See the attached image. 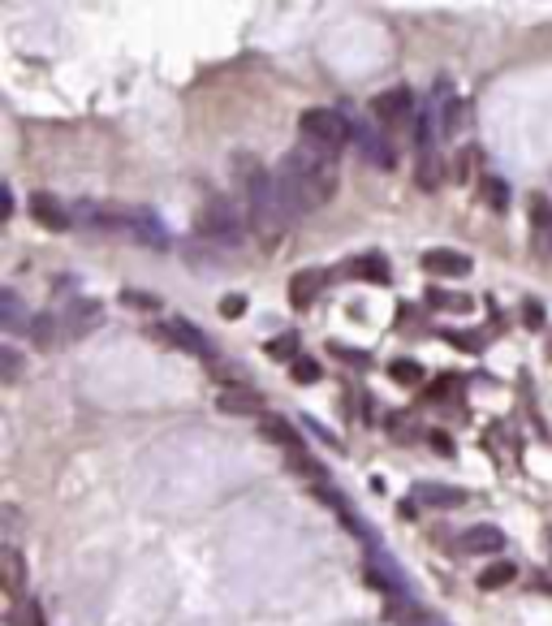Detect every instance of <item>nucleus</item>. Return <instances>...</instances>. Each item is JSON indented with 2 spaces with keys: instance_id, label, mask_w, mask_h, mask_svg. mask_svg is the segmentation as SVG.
<instances>
[{
  "instance_id": "1",
  "label": "nucleus",
  "mask_w": 552,
  "mask_h": 626,
  "mask_svg": "<svg viewBox=\"0 0 552 626\" xmlns=\"http://www.w3.org/2000/svg\"><path fill=\"white\" fill-rule=\"evenodd\" d=\"M336 156L333 151H319V147L302 143L293 147L285 160L276 165V186H281V194L289 199V208L302 217V212H311V208H319V203H328L336 194Z\"/></svg>"
},
{
  "instance_id": "2",
  "label": "nucleus",
  "mask_w": 552,
  "mask_h": 626,
  "mask_svg": "<svg viewBox=\"0 0 552 626\" xmlns=\"http://www.w3.org/2000/svg\"><path fill=\"white\" fill-rule=\"evenodd\" d=\"M246 220H251V229L259 234L264 246H276V242L285 238V229L293 225V208H289V199L281 194L276 186V177L264 169H255V165H246Z\"/></svg>"
},
{
  "instance_id": "3",
  "label": "nucleus",
  "mask_w": 552,
  "mask_h": 626,
  "mask_svg": "<svg viewBox=\"0 0 552 626\" xmlns=\"http://www.w3.org/2000/svg\"><path fill=\"white\" fill-rule=\"evenodd\" d=\"M298 130H302V143L319 147V151H333V156L350 139V121L341 117L336 108H307L298 117Z\"/></svg>"
},
{
  "instance_id": "4",
  "label": "nucleus",
  "mask_w": 552,
  "mask_h": 626,
  "mask_svg": "<svg viewBox=\"0 0 552 626\" xmlns=\"http://www.w3.org/2000/svg\"><path fill=\"white\" fill-rule=\"evenodd\" d=\"M194 229H199V238L208 242H238L242 238V212L229 203V199H212L203 212H199V220H194Z\"/></svg>"
},
{
  "instance_id": "5",
  "label": "nucleus",
  "mask_w": 552,
  "mask_h": 626,
  "mask_svg": "<svg viewBox=\"0 0 552 626\" xmlns=\"http://www.w3.org/2000/svg\"><path fill=\"white\" fill-rule=\"evenodd\" d=\"M26 212H30V217H35V220H39L44 229H52V234H65V229H70V225H73V212H70V208H65V203H61V199H56V194H48V191L30 194V203H26Z\"/></svg>"
},
{
  "instance_id": "6",
  "label": "nucleus",
  "mask_w": 552,
  "mask_h": 626,
  "mask_svg": "<svg viewBox=\"0 0 552 626\" xmlns=\"http://www.w3.org/2000/svg\"><path fill=\"white\" fill-rule=\"evenodd\" d=\"M99 324H104V303H96V298H73L65 307V315H61V329L70 338H87Z\"/></svg>"
},
{
  "instance_id": "7",
  "label": "nucleus",
  "mask_w": 552,
  "mask_h": 626,
  "mask_svg": "<svg viewBox=\"0 0 552 626\" xmlns=\"http://www.w3.org/2000/svg\"><path fill=\"white\" fill-rule=\"evenodd\" d=\"M527 208H531V246H535L539 260H548L552 255V203L544 194H531Z\"/></svg>"
},
{
  "instance_id": "8",
  "label": "nucleus",
  "mask_w": 552,
  "mask_h": 626,
  "mask_svg": "<svg viewBox=\"0 0 552 626\" xmlns=\"http://www.w3.org/2000/svg\"><path fill=\"white\" fill-rule=\"evenodd\" d=\"M410 108H414L410 87H388V91H380V96L371 99V113H376V121H385V125H393V121H406Z\"/></svg>"
},
{
  "instance_id": "9",
  "label": "nucleus",
  "mask_w": 552,
  "mask_h": 626,
  "mask_svg": "<svg viewBox=\"0 0 552 626\" xmlns=\"http://www.w3.org/2000/svg\"><path fill=\"white\" fill-rule=\"evenodd\" d=\"M414 182L423 191H440L445 186V160L432 143H419V156H414Z\"/></svg>"
},
{
  "instance_id": "10",
  "label": "nucleus",
  "mask_w": 552,
  "mask_h": 626,
  "mask_svg": "<svg viewBox=\"0 0 552 626\" xmlns=\"http://www.w3.org/2000/svg\"><path fill=\"white\" fill-rule=\"evenodd\" d=\"M319 289H324V272L302 268V272H293V277H289V303H293L298 312H307L315 298H319Z\"/></svg>"
},
{
  "instance_id": "11",
  "label": "nucleus",
  "mask_w": 552,
  "mask_h": 626,
  "mask_svg": "<svg viewBox=\"0 0 552 626\" xmlns=\"http://www.w3.org/2000/svg\"><path fill=\"white\" fill-rule=\"evenodd\" d=\"M165 338L173 341V346H182V350H191V355H212V346H208V338L194 329L191 320H165Z\"/></svg>"
},
{
  "instance_id": "12",
  "label": "nucleus",
  "mask_w": 552,
  "mask_h": 626,
  "mask_svg": "<svg viewBox=\"0 0 552 626\" xmlns=\"http://www.w3.org/2000/svg\"><path fill=\"white\" fill-rule=\"evenodd\" d=\"M125 234L130 238L147 242V246H165V229H160V220H156V212H147V208H139V212H125Z\"/></svg>"
},
{
  "instance_id": "13",
  "label": "nucleus",
  "mask_w": 552,
  "mask_h": 626,
  "mask_svg": "<svg viewBox=\"0 0 552 626\" xmlns=\"http://www.w3.org/2000/svg\"><path fill=\"white\" fill-rule=\"evenodd\" d=\"M423 268L432 277H471V255H462V251H428Z\"/></svg>"
},
{
  "instance_id": "14",
  "label": "nucleus",
  "mask_w": 552,
  "mask_h": 626,
  "mask_svg": "<svg viewBox=\"0 0 552 626\" xmlns=\"http://www.w3.org/2000/svg\"><path fill=\"white\" fill-rule=\"evenodd\" d=\"M457 549H462V553H501V549H505V531H497V527H471V531H462Z\"/></svg>"
},
{
  "instance_id": "15",
  "label": "nucleus",
  "mask_w": 552,
  "mask_h": 626,
  "mask_svg": "<svg viewBox=\"0 0 552 626\" xmlns=\"http://www.w3.org/2000/svg\"><path fill=\"white\" fill-rule=\"evenodd\" d=\"M0 570H4V592H9V601H18V596H22V557H18L13 545L0 549Z\"/></svg>"
},
{
  "instance_id": "16",
  "label": "nucleus",
  "mask_w": 552,
  "mask_h": 626,
  "mask_svg": "<svg viewBox=\"0 0 552 626\" xmlns=\"http://www.w3.org/2000/svg\"><path fill=\"white\" fill-rule=\"evenodd\" d=\"M259 424H264V436H268V441H276V445H285L289 454H302V436L293 433V428H289V424H285V419H281V415H264Z\"/></svg>"
},
{
  "instance_id": "17",
  "label": "nucleus",
  "mask_w": 552,
  "mask_h": 626,
  "mask_svg": "<svg viewBox=\"0 0 552 626\" xmlns=\"http://www.w3.org/2000/svg\"><path fill=\"white\" fill-rule=\"evenodd\" d=\"M30 341L39 346V350H52L56 346V338H61V324H56V315H48V312H39V315H30Z\"/></svg>"
},
{
  "instance_id": "18",
  "label": "nucleus",
  "mask_w": 552,
  "mask_h": 626,
  "mask_svg": "<svg viewBox=\"0 0 552 626\" xmlns=\"http://www.w3.org/2000/svg\"><path fill=\"white\" fill-rule=\"evenodd\" d=\"M220 410L225 415H264V402H259V393L229 389V393H220Z\"/></svg>"
},
{
  "instance_id": "19",
  "label": "nucleus",
  "mask_w": 552,
  "mask_h": 626,
  "mask_svg": "<svg viewBox=\"0 0 552 626\" xmlns=\"http://www.w3.org/2000/svg\"><path fill=\"white\" fill-rule=\"evenodd\" d=\"M414 497H419V502H428V506H436V510L462 506V493H457V488H445V484H419V488H414Z\"/></svg>"
},
{
  "instance_id": "20",
  "label": "nucleus",
  "mask_w": 552,
  "mask_h": 626,
  "mask_svg": "<svg viewBox=\"0 0 552 626\" xmlns=\"http://www.w3.org/2000/svg\"><path fill=\"white\" fill-rule=\"evenodd\" d=\"M0 324H4L9 333L30 329V320L22 315V303H18V294H13V289H0Z\"/></svg>"
},
{
  "instance_id": "21",
  "label": "nucleus",
  "mask_w": 552,
  "mask_h": 626,
  "mask_svg": "<svg viewBox=\"0 0 552 626\" xmlns=\"http://www.w3.org/2000/svg\"><path fill=\"white\" fill-rule=\"evenodd\" d=\"M350 272H354V277H362V281H376V286H385L388 277H393V272H388L385 255H359V260L350 264Z\"/></svg>"
},
{
  "instance_id": "22",
  "label": "nucleus",
  "mask_w": 552,
  "mask_h": 626,
  "mask_svg": "<svg viewBox=\"0 0 552 626\" xmlns=\"http://www.w3.org/2000/svg\"><path fill=\"white\" fill-rule=\"evenodd\" d=\"M4 622H9V626H44V613H39V605H35V601L18 596V601H9Z\"/></svg>"
},
{
  "instance_id": "23",
  "label": "nucleus",
  "mask_w": 552,
  "mask_h": 626,
  "mask_svg": "<svg viewBox=\"0 0 552 626\" xmlns=\"http://www.w3.org/2000/svg\"><path fill=\"white\" fill-rule=\"evenodd\" d=\"M514 579H518V566H514V562H497V566L480 570V587L483 592H497V587L514 583Z\"/></svg>"
},
{
  "instance_id": "24",
  "label": "nucleus",
  "mask_w": 552,
  "mask_h": 626,
  "mask_svg": "<svg viewBox=\"0 0 552 626\" xmlns=\"http://www.w3.org/2000/svg\"><path fill=\"white\" fill-rule=\"evenodd\" d=\"M480 194L488 199V208H492V212H505V208H509V186H505L501 177H483Z\"/></svg>"
},
{
  "instance_id": "25",
  "label": "nucleus",
  "mask_w": 552,
  "mask_h": 626,
  "mask_svg": "<svg viewBox=\"0 0 552 626\" xmlns=\"http://www.w3.org/2000/svg\"><path fill=\"white\" fill-rule=\"evenodd\" d=\"M480 156H483V151L475 143H466L462 151H457V165H454L457 182H471V177H475V169H480Z\"/></svg>"
},
{
  "instance_id": "26",
  "label": "nucleus",
  "mask_w": 552,
  "mask_h": 626,
  "mask_svg": "<svg viewBox=\"0 0 552 626\" xmlns=\"http://www.w3.org/2000/svg\"><path fill=\"white\" fill-rule=\"evenodd\" d=\"M359 143H362V151H367V160H371V165H380V169H393V147H388L385 139L376 143L371 134H359Z\"/></svg>"
},
{
  "instance_id": "27",
  "label": "nucleus",
  "mask_w": 552,
  "mask_h": 626,
  "mask_svg": "<svg viewBox=\"0 0 552 626\" xmlns=\"http://www.w3.org/2000/svg\"><path fill=\"white\" fill-rule=\"evenodd\" d=\"M289 376H293L298 385H315V381L324 376V367H319L315 359H307V355H298V359L289 363Z\"/></svg>"
},
{
  "instance_id": "28",
  "label": "nucleus",
  "mask_w": 552,
  "mask_h": 626,
  "mask_svg": "<svg viewBox=\"0 0 552 626\" xmlns=\"http://www.w3.org/2000/svg\"><path fill=\"white\" fill-rule=\"evenodd\" d=\"M264 350L272 355V359L293 363V359H298V338H293V333H281V338H272V341H268Z\"/></svg>"
},
{
  "instance_id": "29",
  "label": "nucleus",
  "mask_w": 552,
  "mask_h": 626,
  "mask_svg": "<svg viewBox=\"0 0 552 626\" xmlns=\"http://www.w3.org/2000/svg\"><path fill=\"white\" fill-rule=\"evenodd\" d=\"M388 376H393L397 385H419V381H423V367L402 359V363H393V367H388Z\"/></svg>"
},
{
  "instance_id": "30",
  "label": "nucleus",
  "mask_w": 552,
  "mask_h": 626,
  "mask_svg": "<svg viewBox=\"0 0 552 626\" xmlns=\"http://www.w3.org/2000/svg\"><path fill=\"white\" fill-rule=\"evenodd\" d=\"M18 372H22V355H18L13 346H4V350H0V376L13 385V381H18Z\"/></svg>"
},
{
  "instance_id": "31",
  "label": "nucleus",
  "mask_w": 552,
  "mask_h": 626,
  "mask_svg": "<svg viewBox=\"0 0 552 626\" xmlns=\"http://www.w3.org/2000/svg\"><path fill=\"white\" fill-rule=\"evenodd\" d=\"M432 307H454V312H471V298H457V294H445V289H432L428 294Z\"/></svg>"
},
{
  "instance_id": "32",
  "label": "nucleus",
  "mask_w": 552,
  "mask_h": 626,
  "mask_svg": "<svg viewBox=\"0 0 552 626\" xmlns=\"http://www.w3.org/2000/svg\"><path fill=\"white\" fill-rule=\"evenodd\" d=\"M121 303H125V307H143V312H156V307H160V298L139 294V289H125V294H121Z\"/></svg>"
},
{
  "instance_id": "33",
  "label": "nucleus",
  "mask_w": 552,
  "mask_h": 626,
  "mask_svg": "<svg viewBox=\"0 0 552 626\" xmlns=\"http://www.w3.org/2000/svg\"><path fill=\"white\" fill-rule=\"evenodd\" d=\"M242 312H246V298H242V294H225V298H220V315H225V320H238Z\"/></svg>"
},
{
  "instance_id": "34",
  "label": "nucleus",
  "mask_w": 552,
  "mask_h": 626,
  "mask_svg": "<svg viewBox=\"0 0 552 626\" xmlns=\"http://www.w3.org/2000/svg\"><path fill=\"white\" fill-rule=\"evenodd\" d=\"M432 445L440 450V454H454V441H449V436H440V433H436V436H432Z\"/></svg>"
},
{
  "instance_id": "35",
  "label": "nucleus",
  "mask_w": 552,
  "mask_h": 626,
  "mask_svg": "<svg viewBox=\"0 0 552 626\" xmlns=\"http://www.w3.org/2000/svg\"><path fill=\"white\" fill-rule=\"evenodd\" d=\"M527 320H531V324H535V329H539V324H544V312H539L535 303H527Z\"/></svg>"
},
{
  "instance_id": "36",
  "label": "nucleus",
  "mask_w": 552,
  "mask_h": 626,
  "mask_svg": "<svg viewBox=\"0 0 552 626\" xmlns=\"http://www.w3.org/2000/svg\"><path fill=\"white\" fill-rule=\"evenodd\" d=\"M548 359H552V341H548Z\"/></svg>"
}]
</instances>
